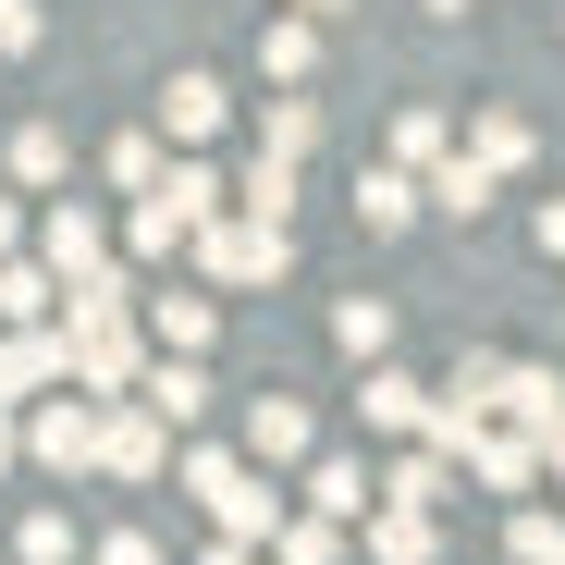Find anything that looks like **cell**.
Wrapping results in <instances>:
<instances>
[{"instance_id":"14","label":"cell","mask_w":565,"mask_h":565,"mask_svg":"<svg viewBox=\"0 0 565 565\" xmlns=\"http://www.w3.org/2000/svg\"><path fill=\"white\" fill-rule=\"evenodd\" d=\"M455 455H467V467H480V480H492V492H529V480H541V443H529V430H492V418H480V430H467Z\"/></svg>"},{"instance_id":"11","label":"cell","mask_w":565,"mask_h":565,"mask_svg":"<svg viewBox=\"0 0 565 565\" xmlns=\"http://www.w3.org/2000/svg\"><path fill=\"white\" fill-rule=\"evenodd\" d=\"M308 443H320V430H308L296 394H258V406H246V455H258V467H308Z\"/></svg>"},{"instance_id":"21","label":"cell","mask_w":565,"mask_h":565,"mask_svg":"<svg viewBox=\"0 0 565 565\" xmlns=\"http://www.w3.org/2000/svg\"><path fill=\"white\" fill-rule=\"evenodd\" d=\"M50 308H62L50 258H25V246H13V258H0V332H13V320H50Z\"/></svg>"},{"instance_id":"27","label":"cell","mask_w":565,"mask_h":565,"mask_svg":"<svg viewBox=\"0 0 565 565\" xmlns=\"http://www.w3.org/2000/svg\"><path fill=\"white\" fill-rule=\"evenodd\" d=\"M62 172H74L62 124H25V136H13V184H62Z\"/></svg>"},{"instance_id":"6","label":"cell","mask_w":565,"mask_h":565,"mask_svg":"<svg viewBox=\"0 0 565 565\" xmlns=\"http://www.w3.org/2000/svg\"><path fill=\"white\" fill-rule=\"evenodd\" d=\"M136 406H148L160 430H198V418H210V369H198V356H160V344H148V369H136Z\"/></svg>"},{"instance_id":"37","label":"cell","mask_w":565,"mask_h":565,"mask_svg":"<svg viewBox=\"0 0 565 565\" xmlns=\"http://www.w3.org/2000/svg\"><path fill=\"white\" fill-rule=\"evenodd\" d=\"M13 246H25V210H13V198H0V258H13Z\"/></svg>"},{"instance_id":"33","label":"cell","mask_w":565,"mask_h":565,"mask_svg":"<svg viewBox=\"0 0 565 565\" xmlns=\"http://www.w3.org/2000/svg\"><path fill=\"white\" fill-rule=\"evenodd\" d=\"M99 565H160V541H148V529H111V541H99Z\"/></svg>"},{"instance_id":"17","label":"cell","mask_w":565,"mask_h":565,"mask_svg":"<svg viewBox=\"0 0 565 565\" xmlns=\"http://www.w3.org/2000/svg\"><path fill=\"white\" fill-rule=\"evenodd\" d=\"M356 222H369V234H406V222H418V172H406V160L356 172Z\"/></svg>"},{"instance_id":"12","label":"cell","mask_w":565,"mask_h":565,"mask_svg":"<svg viewBox=\"0 0 565 565\" xmlns=\"http://www.w3.org/2000/svg\"><path fill=\"white\" fill-rule=\"evenodd\" d=\"M492 418H516V430L541 443V430L565 418V382H553V369H516V356H504V369H492Z\"/></svg>"},{"instance_id":"2","label":"cell","mask_w":565,"mask_h":565,"mask_svg":"<svg viewBox=\"0 0 565 565\" xmlns=\"http://www.w3.org/2000/svg\"><path fill=\"white\" fill-rule=\"evenodd\" d=\"M184 246H198L210 282H270V270H296V234H282V222H246L234 198H222L210 222H184Z\"/></svg>"},{"instance_id":"20","label":"cell","mask_w":565,"mask_h":565,"mask_svg":"<svg viewBox=\"0 0 565 565\" xmlns=\"http://www.w3.org/2000/svg\"><path fill=\"white\" fill-rule=\"evenodd\" d=\"M258 553H270V565H344V516H320V504H308V516H282Z\"/></svg>"},{"instance_id":"22","label":"cell","mask_w":565,"mask_h":565,"mask_svg":"<svg viewBox=\"0 0 565 565\" xmlns=\"http://www.w3.org/2000/svg\"><path fill=\"white\" fill-rule=\"evenodd\" d=\"M222 198H234L246 222H282V210H296V160H270V148H258V160H246V184H222Z\"/></svg>"},{"instance_id":"26","label":"cell","mask_w":565,"mask_h":565,"mask_svg":"<svg viewBox=\"0 0 565 565\" xmlns=\"http://www.w3.org/2000/svg\"><path fill=\"white\" fill-rule=\"evenodd\" d=\"M467 160H492V172H529V124H516V111H480V124H467Z\"/></svg>"},{"instance_id":"25","label":"cell","mask_w":565,"mask_h":565,"mask_svg":"<svg viewBox=\"0 0 565 565\" xmlns=\"http://www.w3.org/2000/svg\"><path fill=\"white\" fill-rule=\"evenodd\" d=\"M258 148H270V160H308V148H320V99H270Z\"/></svg>"},{"instance_id":"5","label":"cell","mask_w":565,"mask_h":565,"mask_svg":"<svg viewBox=\"0 0 565 565\" xmlns=\"http://www.w3.org/2000/svg\"><path fill=\"white\" fill-rule=\"evenodd\" d=\"M99 467H111V480H160V467H172V430H160L136 394H99Z\"/></svg>"},{"instance_id":"16","label":"cell","mask_w":565,"mask_h":565,"mask_svg":"<svg viewBox=\"0 0 565 565\" xmlns=\"http://www.w3.org/2000/svg\"><path fill=\"white\" fill-rule=\"evenodd\" d=\"M210 332H222L210 296H148V344H160V356H210Z\"/></svg>"},{"instance_id":"8","label":"cell","mask_w":565,"mask_h":565,"mask_svg":"<svg viewBox=\"0 0 565 565\" xmlns=\"http://www.w3.org/2000/svg\"><path fill=\"white\" fill-rule=\"evenodd\" d=\"M222 111H234V99H222V74H172V86H160V136H172V148H210Z\"/></svg>"},{"instance_id":"34","label":"cell","mask_w":565,"mask_h":565,"mask_svg":"<svg viewBox=\"0 0 565 565\" xmlns=\"http://www.w3.org/2000/svg\"><path fill=\"white\" fill-rule=\"evenodd\" d=\"M0 50H38V0H0Z\"/></svg>"},{"instance_id":"32","label":"cell","mask_w":565,"mask_h":565,"mask_svg":"<svg viewBox=\"0 0 565 565\" xmlns=\"http://www.w3.org/2000/svg\"><path fill=\"white\" fill-rule=\"evenodd\" d=\"M111 184H124V198H148V184H160V136H124V148H111Z\"/></svg>"},{"instance_id":"1","label":"cell","mask_w":565,"mask_h":565,"mask_svg":"<svg viewBox=\"0 0 565 565\" xmlns=\"http://www.w3.org/2000/svg\"><path fill=\"white\" fill-rule=\"evenodd\" d=\"M172 480L210 504V529H222V541H270V529H282L270 467H246V455H222V443H184V455H172Z\"/></svg>"},{"instance_id":"9","label":"cell","mask_w":565,"mask_h":565,"mask_svg":"<svg viewBox=\"0 0 565 565\" xmlns=\"http://www.w3.org/2000/svg\"><path fill=\"white\" fill-rule=\"evenodd\" d=\"M50 382H62V332L13 320V332H0V406H25V394H50Z\"/></svg>"},{"instance_id":"28","label":"cell","mask_w":565,"mask_h":565,"mask_svg":"<svg viewBox=\"0 0 565 565\" xmlns=\"http://www.w3.org/2000/svg\"><path fill=\"white\" fill-rule=\"evenodd\" d=\"M160 198H172L184 222H210V210H222V172H210V160H160Z\"/></svg>"},{"instance_id":"38","label":"cell","mask_w":565,"mask_h":565,"mask_svg":"<svg viewBox=\"0 0 565 565\" xmlns=\"http://www.w3.org/2000/svg\"><path fill=\"white\" fill-rule=\"evenodd\" d=\"M296 13H308V25H332V13H356V0H296Z\"/></svg>"},{"instance_id":"13","label":"cell","mask_w":565,"mask_h":565,"mask_svg":"<svg viewBox=\"0 0 565 565\" xmlns=\"http://www.w3.org/2000/svg\"><path fill=\"white\" fill-rule=\"evenodd\" d=\"M492 184H504L492 160H467V148H443V160L418 172V198H430V210H455V222H480V210H492Z\"/></svg>"},{"instance_id":"18","label":"cell","mask_w":565,"mask_h":565,"mask_svg":"<svg viewBox=\"0 0 565 565\" xmlns=\"http://www.w3.org/2000/svg\"><path fill=\"white\" fill-rule=\"evenodd\" d=\"M258 74H270V86H308V74H320V25H308V13L258 25Z\"/></svg>"},{"instance_id":"15","label":"cell","mask_w":565,"mask_h":565,"mask_svg":"<svg viewBox=\"0 0 565 565\" xmlns=\"http://www.w3.org/2000/svg\"><path fill=\"white\" fill-rule=\"evenodd\" d=\"M369 565H443V529L418 504H369Z\"/></svg>"},{"instance_id":"19","label":"cell","mask_w":565,"mask_h":565,"mask_svg":"<svg viewBox=\"0 0 565 565\" xmlns=\"http://www.w3.org/2000/svg\"><path fill=\"white\" fill-rule=\"evenodd\" d=\"M369 492H382V480H369L356 455H320V443H308V504H320V516H369Z\"/></svg>"},{"instance_id":"36","label":"cell","mask_w":565,"mask_h":565,"mask_svg":"<svg viewBox=\"0 0 565 565\" xmlns=\"http://www.w3.org/2000/svg\"><path fill=\"white\" fill-rule=\"evenodd\" d=\"M13 467H25V430H13V406H0V480H13Z\"/></svg>"},{"instance_id":"29","label":"cell","mask_w":565,"mask_h":565,"mask_svg":"<svg viewBox=\"0 0 565 565\" xmlns=\"http://www.w3.org/2000/svg\"><path fill=\"white\" fill-rule=\"evenodd\" d=\"M443 148H455V136H443V111H406V124H394V160H406V172H430Z\"/></svg>"},{"instance_id":"3","label":"cell","mask_w":565,"mask_h":565,"mask_svg":"<svg viewBox=\"0 0 565 565\" xmlns=\"http://www.w3.org/2000/svg\"><path fill=\"white\" fill-rule=\"evenodd\" d=\"M13 430H25V455L50 467V480H86V467H99V394H25L13 406Z\"/></svg>"},{"instance_id":"10","label":"cell","mask_w":565,"mask_h":565,"mask_svg":"<svg viewBox=\"0 0 565 565\" xmlns=\"http://www.w3.org/2000/svg\"><path fill=\"white\" fill-rule=\"evenodd\" d=\"M369 504H418V516H443V504H455V455H443V443L394 455V467H382V492H369Z\"/></svg>"},{"instance_id":"23","label":"cell","mask_w":565,"mask_h":565,"mask_svg":"<svg viewBox=\"0 0 565 565\" xmlns=\"http://www.w3.org/2000/svg\"><path fill=\"white\" fill-rule=\"evenodd\" d=\"M332 344H344V356L369 369V356L394 344V308H382V296H344V308H332Z\"/></svg>"},{"instance_id":"24","label":"cell","mask_w":565,"mask_h":565,"mask_svg":"<svg viewBox=\"0 0 565 565\" xmlns=\"http://www.w3.org/2000/svg\"><path fill=\"white\" fill-rule=\"evenodd\" d=\"M124 246H136V258H172V246H184V210L160 198V184H148V198L124 210Z\"/></svg>"},{"instance_id":"31","label":"cell","mask_w":565,"mask_h":565,"mask_svg":"<svg viewBox=\"0 0 565 565\" xmlns=\"http://www.w3.org/2000/svg\"><path fill=\"white\" fill-rule=\"evenodd\" d=\"M516 565H565V516H541V504H516Z\"/></svg>"},{"instance_id":"4","label":"cell","mask_w":565,"mask_h":565,"mask_svg":"<svg viewBox=\"0 0 565 565\" xmlns=\"http://www.w3.org/2000/svg\"><path fill=\"white\" fill-rule=\"evenodd\" d=\"M38 258H50V282L74 296V282H99V270H111V222L86 210V198H62V210L38 222Z\"/></svg>"},{"instance_id":"7","label":"cell","mask_w":565,"mask_h":565,"mask_svg":"<svg viewBox=\"0 0 565 565\" xmlns=\"http://www.w3.org/2000/svg\"><path fill=\"white\" fill-rule=\"evenodd\" d=\"M356 418L382 430V443H430V382H406V369L369 356V382H356Z\"/></svg>"},{"instance_id":"30","label":"cell","mask_w":565,"mask_h":565,"mask_svg":"<svg viewBox=\"0 0 565 565\" xmlns=\"http://www.w3.org/2000/svg\"><path fill=\"white\" fill-rule=\"evenodd\" d=\"M25 565H74V516H62V504L25 516Z\"/></svg>"},{"instance_id":"35","label":"cell","mask_w":565,"mask_h":565,"mask_svg":"<svg viewBox=\"0 0 565 565\" xmlns=\"http://www.w3.org/2000/svg\"><path fill=\"white\" fill-rule=\"evenodd\" d=\"M529 234H541V258H565V198H553V210H541Z\"/></svg>"}]
</instances>
